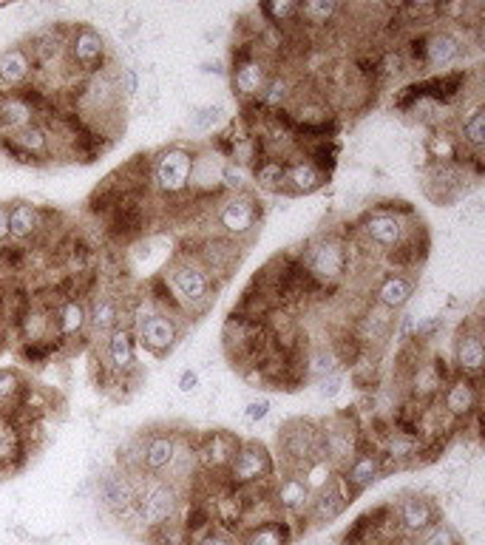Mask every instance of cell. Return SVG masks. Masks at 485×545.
I'll list each match as a JSON object with an SVG mask.
<instances>
[{
	"label": "cell",
	"instance_id": "1",
	"mask_svg": "<svg viewBox=\"0 0 485 545\" xmlns=\"http://www.w3.org/2000/svg\"><path fill=\"white\" fill-rule=\"evenodd\" d=\"M182 500H185V492L176 483L165 480V477L151 475L142 486L137 483L139 523L145 526V531L171 523V520L179 517Z\"/></svg>",
	"mask_w": 485,
	"mask_h": 545
},
{
	"label": "cell",
	"instance_id": "2",
	"mask_svg": "<svg viewBox=\"0 0 485 545\" xmlns=\"http://www.w3.org/2000/svg\"><path fill=\"white\" fill-rule=\"evenodd\" d=\"M276 477V460L270 449L259 440H242L236 458L225 472V483L233 489H256V486H270Z\"/></svg>",
	"mask_w": 485,
	"mask_h": 545
},
{
	"label": "cell",
	"instance_id": "3",
	"mask_svg": "<svg viewBox=\"0 0 485 545\" xmlns=\"http://www.w3.org/2000/svg\"><path fill=\"white\" fill-rule=\"evenodd\" d=\"M259 219L261 202L256 196L244 194V191L227 196L225 202L219 205V213H216V222H219V228L230 242L250 236L253 230L259 228Z\"/></svg>",
	"mask_w": 485,
	"mask_h": 545
},
{
	"label": "cell",
	"instance_id": "4",
	"mask_svg": "<svg viewBox=\"0 0 485 545\" xmlns=\"http://www.w3.org/2000/svg\"><path fill=\"white\" fill-rule=\"evenodd\" d=\"M304 270L312 276V282H338L347 273V250L335 239H318L304 253Z\"/></svg>",
	"mask_w": 485,
	"mask_h": 545
},
{
	"label": "cell",
	"instance_id": "5",
	"mask_svg": "<svg viewBox=\"0 0 485 545\" xmlns=\"http://www.w3.org/2000/svg\"><path fill=\"white\" fill-rule=\"evenodd\" d=\"M193 154L185 148H168L154 162V182L162 194H182L191 185Z\"/></svg>",
	"mask_w": 485,
	"mask_h": 545
},
{
	"label": "cell",
	"instance_id": "6",
	"mask_svg": "<svg viewBox=\"0 0 485 545\" xmlns=\"http://www.w3.org/2000/svg\"><path fill=\"white\" fill-rule=\"evenodd\" d=\"M171 287L179 296V301L191 310H202L208 307L210 296H213V287H210L208 270L202 264L193 262H179L171 267Z\"/></svg>",
	"mask_w": 485,
	"mask_h": 545
},
{
	"label": "cell",
	"instance_id": "7",
	"mask_svg": "<svg viewBox=\"0 0 485 545\" xmlns=\"http://www.w3.org/2000/svg\"><path fill=\"white\" fill-rule=\"evenodd\" d=\"M239 446H242V440L236 438L233 432H225V429L210 432V435H205V438L199 440V446H196L199 469L213 477H225V472L230 469V463L236 458V452H239Z\"/></svg>",
	"mask_w": 485,
	"mask_h": 545
},
{
	"label": "cell",
	"instance_id": "8",
	"mask_svg": "<svg viewBox=\"0 0 485 545\" xmlns=\"http://www.w3.org/2000/svg\"><path fill=\"white\" fill-rule=\"evenodd\" d=\"M270 500H273V506H276L281 517H298V514H307L312 492L298 472H284L281 477H273Z\"/></svg>",
	"mask_w": 485,
	"mask_h": 545
},
{
	"label": "cell",
	"instance_id": "9",
	"mask_svg": "<svg viewBox=\"0 0 485 545\" xmlns=\"http://www.w3.org/2000/svg\"><path fill=\"white\" fill-rule=\"evenodd\" d=\"M355 497L347 492V486L341 483V477L335 475V480H330L321 492L312 494L310 506H307V520L312 526H327L332 520H338L344 511L349 509Z\"/></svg>",
	"mask_w": 485,
	"mask_h": 545
},
{
	"label": "cell",
	"instance_id": "10",
	"mask_svg": "<svg viewBox=\"0 0 485 545\" xmlns=\"http://www.w3.org/2000/svg\"><path fill=\"white\" fill-rule=\"evenodd\" d=\"M395 514H398L400 531L406 537H417L420 531L440 523V506L426 494H406L395 506Z\"/></svg>",
	"mask_w": 485,
	"mask_h": 545
},
{
	"label": "cell",
	"instance_id": "11",
	"mask_svg": "<svg viewBox=\"0 0 485 545\" xmlns=\"http://www.w3.org/2000/svg\"><path fill=\"white\" fill-rule=\"evenodd\" d=\"M381 475L383 452H375V449H358V455L349 460L347 466L338 472L341 483L347 486V492L352 494V497H358L361 492H366Z\"/></svg>",
	"mask_w": 485,
	"mask_h": 545
},
{
	"label": "cell",
	"instance_id": "12",
	"mask_svg": "<svg viewBox=\"0 0 485 545\" xmlns=\"http://www.w3.org/2000/svg\"><path fill=\"white\" fill-rule=\"evenodd\" d=\"M69 52L71 60H74V66H80V71H86V74H94V71L105 63L103 35H100L94 26L83 23V26H77L74 35H71Z\"/></svg>",
	"mask_w": 485,
	"mask_h": 545
},
{
	"label": "cell",
	"instance_id": "13",
	"mask_svg": "<svg viewBox=\"0 0 485 545\" xmlns=\"http://www.w3.org/2000/svg\"><path fill=\"white\" fill-rule=\"evenodd\" d=\"M137 338L145 350H151L154 355L168 352L179 338V327L168 313H151V316H142L137 321Z\"/></svg>",
	"mask_w": 485,
	"mask_h": 545
},
{
	"label": "cell",
	"instance_id": "14",
	"mask_svg": "<svg viewBox=\"0 0 485 545\" xmlns=\"http://www.w3.org/2000/svg\"><path fill=\"white\" fill-rule=\"evenodd\" d=\"M179 452V440L168 432H159V435H148V438L139 440V466L142 472L148 475H162L171 469V463L176 460Z\"/></svg>",
	"mask_w": 485,
	"mask_h": 545
},
{
	"label": "cell",
	"instance_id": "15",
	"mask_svg": "<svg viewBox=\"0 0 485 545\" xmlns=\"http://www.w3.org/2000/svg\"><path fill=\"white\" fill-rule=\"evenodd\" d=\"M443 409L454 421H468L471 415H480V389L474 378H454L443 389Z\"/></svg>",
	"mask_w": 485,
	"mask_h": 545
},
{
	"label": "cell",
	"instance_id": "16",
	"mask_svg": "<svg viewBox=\"0 0 485 545\" xmlns=\"http://www.w3.org/2000/svg\"><path fill=\"white\" fill-rule=\"evenodd\" d=\"M270 83V69L267 63L259 60V57H244L236 63V71H233V88L239 91V97L244 100H259L264 94V88Z\"/></svg>",
	"mask_w": 485,
	"mask_h": 545
},
{
	"label": "cell",
	"instance_id": "17",
	"mask_svg": "<svg viewBox=\"0 0 485 545\" xmlns=\"http://www.w3.org/2000/svg\"><path fill=\"white\" fill-rule=\"evenodd\" d=\"M364 236L375 247L395 250L406 242V228L395 213H372L364 219Z\"/></svg>",
	"mask_w": 485,
	"mask_h": 545
},
{
	"label": "cell",
	"instance_id": "18",
	"mask_svg": "<svg viewBox=\"0 0 485 545\" xmlns=\"http://www.w3.org/2000/svg\"><path fill=\"white\" fill-rule=\"evenodd\" d=\"M457 370L463 372L466 378H477L483 372L485 364V350H483V333L480 327H466L463 333L457 335Z\"/></svg>",
	"mask_w": 485,
	"mask_h": 545
},
{
	"label": "cell",
	"instance_id": "19",
	"mask_svg": "<svg viewBox=\"0 0 485 545\" xmlns=\"http://www.w3.org/2000/svg\"><path fill=\"white\" fill-rule=\"evenodd\" d=\"M460 52H463V46L451 32H434V35L423 37V66H432V69L451 66L460 57Z\"/></svg>",
	"mask_w": 485,
	"mask_h": 545
},
{
	"label": "cell",
	"instance_id": "20",
	"mask_svg": "<svg viewBox=\"0 0 485 545\" xmlns=\"http://www.w3.org/2000/svg\"><path fill=\"white\" fill-rule=\"evenodd\" d=\"M105 352H108V364L111 370L125 372L134 370L137 364V352H134V335L128 327H117L114 333H108V341H105Z\"/></svg>",
	"mask_w": 485,
	"mask_h": 545
},
{
	"label": "cell",
	"instance_id": "21",
	"mask_svg": "<svg viewBox=\"0 0 485 545\" xmlns=\"http://www.w3.org/2000/svg\"><path fill=\"white\" fill-rule=\"evenodd\" d=\"M327 182V174L321 168H315L310 159H298L293 165H287V182H284V194H312Z\"/></svg>",
	"mask_w": 485,
	"mask_h": 545
},
{
	"label": "cell",
	"instance_id": "22",
	"mask_svg": "<svg viewBox=\"0 0 485 545\" xmlns=\"http://www.w3.org/2000/svg\"><path fill=\"white\" fill-rule=\"evenodd\" d=\"M293 540V526L287 517H273L261 526L247 528L242 534V545H290Z\"/></svg>",
	"mask_w": 485,
	"mask_h": 545
},
{
	"label": "cell",
	"instance_id": "23",
	"mask_svg": "<svg viewBox=\"0 0 485 545\" xmlns=\"http://www.w3.org/2000/svg\"><path fill=\"white\" fill-rule=\"evenodd\" d=\"M29 74H32V57L26 49L15 46V49H6L0 54V83L3 86H23L29 80Z\"/></svg>",
	"mask_w": 485,
	"mask_h": 545
},
{
	"label": "cell",
	"instance_id": "24",
	"mask_svg": "<svg viewBox=\"0 0 485 545\" xmlns=\"http://www.w3.org/2000/svg\"><path fill=\"white\" fill-rule=\"evenodd\" d=\"M412 293H415V284L412 279H406V276H400V273H392V276H386L378 287V304H381L383 310H389V313H395L400 307H406L409 299H412Z\"/></svg>",
	"mask_w": 485,
	"mask_h": 545
},
{
	"label": "cell",
	"instance_id": "25",
	"mask_svg": "<svg viewBox=\"0 0 485 545\" xmlns=\"http://www.w3.org/2000/svg\"><path fill=\"white\" fill-rule=\"evenodd\" d=\"M253 179L261 191L267 194H284V182H287V165L276 157H264L253 168Z\"/></svg>",
	"mask_w": 485,
	"mask_h": 545
},
{
	"label": "cell",
	"instance_id": "26",
	"mask_svg": "<svg viewBox=\"0 0 485 545\" xmlns=\"http://www.w3.org/2000/svg\"><path fill=\"white\" fill-rule=\"evenodd\" d=\"M40 230V211L29 202H15L9 208V236L12 239H29Z\"/></svg>",
	"mask_w": 485,
	"mask_h": 545
},
{
	"label": "cell",
	"instance_id": "27",
	"mask_svg": "<svg viewBox=\"0 0 485 545\" xmlns=\"http://www.w3.org/2000/svg\"><path fill=\"white\" fill-rule=\"evenodd\" d=\"M88 324L100 335L114 333L120 327V304L111 296H97L91 310H88Z\"/></svg>",
	"mask_w": 485,
	"mask_h": 545
},
{
	"label": "cell",
	"instance_id": "28",
	"mask_svg": "<svg viewBox=\"0 0 485 545\" xmlns=\"http://www.w3.org/2000/svg\"><path fill=\"white\" fill-rule=\"evenodd\" d=\"M88 324V310L80 301H66L60 307V316H57V330L60 335H77Z\"/></svg>",
	"mask_w": 485,
	"mask_h": 545
},
{
	"label": "cell",
	"instance_id": "29",
	"mask_svg": "<svg viewBox=\"0 0 485 545\" xmlns=\"http://www.w3.org/2000/svg\"><path fill=\"white\" fill-rule=\"evenodd\" d=\"M341 12V6L338 3H332V0H310V3H298V18H304L312 26H324V23H330L335 15Z\"/></svg>",
	"mask_w": 485,
	"mask_h": 545
},
{
	"label": "cell",
	"instance_id": "30",
	"mask_svg": "<svg viewBox=\"0 0 485 545\" xmlns=\"http://www.w3.org/2000/svg\"><path fill=\"white\" fill-rule=\"evenodd\" d=\"M0 120L9 125L12 131H20L26 125H32V106L20 97H9L3 106H0Z\"/></svg>",
	"mask_w": 485,
	"mask_h": 545
},
{
	"label": "cell",
	"instance_id": "31",
	"mask_svg": "<svg viewBox=\"0 0 485 545\" xmlns=\"http://www.w3.org/2000/svg\"><path fill=\"white\" fill-rule=\"evenodd\" d=\"M463 140L474 148V151H480L485 145V108L483 106H474L468 111V117L463 120Z\"/></svg>",
	"mask_w": 485,
	"mask_h": 545
},
{
	"label": "cell",
	"instance_id": "32",
	"mask_svg": "<svg viewBox=\"0 0 485 545\" xmlns=\"http://www.w3.org/2000/svg\"><path fill=\"white\" fill-rule=\"evenodd\" d=\"M12 142H15L18 148H23V151H29L32 157H35V154H46V148H49V137H46V131H43V128H37V125H26V128L15 131Z\"/></svg>",
	"mask_w": 485,
	"mask_h": 545
},
{
	"label": "cell",
	"instance_id": "33",
	"mask_svg": "<svg viewBox=\"0 0 485 545\" xmlns=\"http://www.w3.org/2000/svg\"><path fill=\"white\" fill-rule=\"evenodd\" d=\"M457 534H454V528L446 526L443 520L440 523H434L432 528H426V531H420L417 537H412V545H457Z\"/></svg>",
	"mask_w": 485,
	"mask_h": 545
},
{
	"label": "cell",
	"instance_id": "34",
	"mask_svg": "<svg viewBox=\"0 0 485 545\" xmlns=\"http://www.w3.org/2000/svg\"><path fill=\"white\" fill-rule=\"evenodd\" d=\"M259 100L261 106L281 108L290 100V80H284V77H270V83H267V88H264V94H261Z\"/></svg>",
	"mask_w": 485,
	"mask_h": 545
},
{
	"label": "cell",
	"instance_id": "35",
	"mask_svg": "<svg viewBox=\"0 0 485 545\" xmlns=\"http://www.w3.org/2000/svg\"><path fill=\"white\" fill-rule=\"evenodd\" d=\"M261 12L270 18V23H293L298 18V3H267L261 6Z\"/></svg>",
	"mask_w": 485,
	"mask_h": 545
},
{
	"label": "cell",
	"instance_id": "36",
	"mask_svg": "<svg viewBox=\"0 0 485 545\" xmlns=\"http://www.w3.org/2000/svg\"><path fill=\"white\" fill-rule=\"evenodd\" d=\"M310 372L312 375H318V378H327L335 372V355L327 350H318L310 358Z\"/></svg>",
	"mask_w": 485,
	"mask_h": 545
},
{
	"label": "cell",
	"instance_id": "37",
	"mask_svg": "<svg viewBox=\"0 0 485 545\" xmlns=\"http://www.w3.org/2000/svg\"><path fill=\"white\" fill-rule=\"evenodd\" d=\"M193 545H242L239 543V537L236 534H230V531H222V528H210L205 531L199 540H193Z\"/></svg>",
	"mask_w": 485,
	"mask_h": 545
},
{
	"label": "cell",
	"instance_id": "38",
	"mask_svg": "<svg viewBox=\"0 0 485 545\" xmlns=\"http://www.w3.org/2000/svg\"><path fill=\"white\" fill-rule=\"evenodd\" d=\"M267 415H270V401H267V398H259V401H250V404H247V412H244V418H247V421H250V423L264 421Z\"/></svg>",
	"mask_w": 485,
	"mask_h": 545
},
{
	"label": "cell",
	"instance_id": "39",
	"mask_svg": "<svg viewBox=\"0 0 485 545\" xmlns=\"http://www.w3.org/2000/svg\"><path fill=\"white\" fill-rule=\"evenodd\" d=\"M18 392V375L9 370H0V401L12 398Z\"/></svg>",
	"mask_w": 485,
	"mask_h": 545
},
{
	"label": "cell",
	"instance_id": "40",
	"mask_svg": "<svg viewBox=\"0 0 485 545\" xmlns=\"http://www.w3.org/2000/svg\"><path fill=\"white\" fill-rule=\"evenodd\" d=\"M318 392H321V398H335V395L341 392V375H338V372H332V375H327V378H321V387H318Z\"/></svg>",
	"mask_w": 485,
	"mask_h": 545
},
{
	"label": "cell",
	"instance_id": "41",
	"mask_svg": "<svg viewBox=\"0 0 485 545\" xmlns=\"http://www.w3.org/2000/svg\"><path fill=\"white\" fill-rule=\"evenodd\" d=\"M199 389V372L193 370H185L182 375H179V392L182 395H193Z\"/></svg>",
	"mask_w": 485,
	"mask_h": 545
},
{
	"label": "cell",
	"instance_id": "42",
	"mask_svg": "<svg viewBox=\"0 0 485 545\" xmlns=\"http://www.w3.org/2000/svg\"><path fill=\"white\" fill-rule=\"evenodd\" d=\"M122 83H125V94L128 97H134L139 91V83H137V71L134 69H122Z\"/></svg>",
	"mask_w": 485,
	"mask_h": 545
},
{
	"label": "cell",
	"instance_id": "43",
	"mask_svg": "<svg viewBox=\"0 0 485 545\" xmlns=\"http://www.w3.org/2000/svg\"><path fill=\"white\" fill-rule=\"evenodd\" d=\"M9 236V208L6 205H0V242Z\"/></svg>",
	"mask_w": 485,
	"mask_h": 545
}]
</instances>
